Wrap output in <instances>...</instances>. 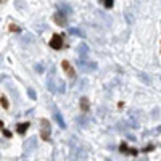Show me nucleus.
<instances>
[{
  "label": "nucleus",
  "mask_w": 161,
  "mask_h": 161,
  "mask_svg": "<svg viewBox=\"0 0 161 161\" xmlns=\"http://www.w3.org/2000/svg\"><path fill=\"white\" fill-rule=\"evenodd\" d=\"M50 132H52V127H50V122L49 119H40V137L42 140H50Z\"/></svg>",
  "instance_id": "nucleus-1"
},
{
  "label": "nucleus",
  "mask_w": 161,
  "mask_h": 161,
  "mask_svg": "<svg viewBox=\"0 0 161 161\" xmlns=\"http://www.w3.org/2000/svg\"><path fill=\"white\" fill-rule=\"evenodd\" d=\"M50 47L55 50H61L64 47V42H63V37L60 34H53L52 39H50Z\"/></svg>",
  "instance_id": "nucleus-2"
},
{
  "label": "nucleus",
  "mask_w": 161,
  "mask_h": 161,
  "mask_svg": "<svg viewBox=\"0 0 161 161\" xmlns=\"http://www.w3.org/2000/svg\"><path fill=\"white\" fill-rule=\"evenodd\" d=\"M61 66H63V69H64V73L68 74V76H69L71 79H73V78H76V71H74V68H73V66H71V64H69L68 61H66V60H64V61L61 63Z\"/></svg>",
  "instance_id": "nucleus-3"
},
{
  "label": "nucleus",
  "mask_w": 161,
  "mask_h": 161,
  "mask_svg": "<svg viewBox=\"0 0 161 161\" xmlns=\"http://www.w3.org/2000/svg\"><path fill=\"white\" fill-rule=\"evenodd\" d=\"M53 21L58 24V26H66V18L61 13H55L53 15Z\"/></svg>",
  "instance_id": "nucleus-4"
},
{
  "label": "nucleus",
  "mask_w": 161,
  "mask_h": 161,
  "mask_svg": "<svg viewBox=\"0 0 161 161\" xmlns=\"http://www.w3.org/2000/svg\"><path fill=\"white\" fill-rule=\"evenodd\" d=\"M119 151H122V153H127V155H137V150L129 148L127 144H121V145H119Z\"/></svg>",
  "instance_id": "nucleus-5"
},
{
  "label": "nucleus",
  "mask_w": 161,
  "mask_h": 161,
  "mask_svg": "<svg viewBox=\"0 0 161 161\" xmlns=\"http://www.w3.org/2000/svg\"><path fill=\"white\" fill-rule=\"evenodd\" d=\"M27 129H29V121H26V122H21V124H18L16 132H18V134H21V135H24Z\"/></svg>",
  "instance_id": "nucleus-6"
},
{
  "label": "nucleus",
  "mask_w": 161,
  "mask_h": 161,
  "mask_svg": "<svg viewBox=\"0 0 161 161\" xmlns=\"http://www.w3.org/2000/svg\"><path fill=\"white\" fill-rule=\"evenodd\" d=\"M79 108H81L82 111H89V108H90V102H89L87 97H82V98H81V102H79Z\"/></svg>",
  "instance_id": "nucleus-7"
},
{
  "label": "nucleus",
  "mask_w": 161,
  "mask_h": 161,
  "mask_svg": "<svg viewBox=\"0 0 161 161\" xmlns=\"http://www.w3.org/2000/svg\"><path fill=\"white\" fill-rule=\"evenodd\" d=\"M53 113H55V119H56V121H58V124H60V127H63V129H64V127H66V124H64V121H63V118H61V115H60V113H58V111H56V110H55Z\"/></svg>",
  "instance_id": "nucleus-8"
},
{
  "label": "nucleus",
  "mask_w": 161,
  "mask_h": 161,
  "mask_svg": "<svg viewBox=\"0 0 161 161\" xmlns=\"http://www.w3.org/2000/svg\"><path fill=\"white\" fill-rule=\"evenodd\" d=\"M100 3L105 7V8H111L113 3H115V0H100Z\"/></svg>",
  "instance_id": "nucleus-9"
},
{
  "label": "nucleus",
  "mask_w": 161,
  "mask_h": 161,
  "mask_svg": "<svg viewBox=\"0 0 161 161\" xmlns=\"http://www.w3.org/2000/svg\"><path fill=\"white\" fill-rule=\"evenodd\" d=\"M0 103H2V107H3L5 110L10 108V107H8V100H7V97H0Z\"/></svg>",
  "instance_id": "nucleus-10"
},
{
  "label": "nucleus",
  "mask_w": 161,
  "mask_h": 161,
  "mask_svg": "<svg viewBox=\"0 0 161 161\" xmlns=\"http://www.w3.org/2000/svg\"><path fill=\"white\" fill-rule=\"evenodd\" d=\"M10 31H12V32H20V27L15 26V24H12V26H10Z\"/></svg>",
  "instance_id": "nucleus-11"
},
{
  "label": "nucleus",
  "mask_w": 161,
  "mask_h": 161,
  "mask_svg": "<svg viewBox=\"0 0 161 161\" xmlns=\"http://www.w3.org/2000/svg\"><path fill=\"white\" fill-rule=\"evenodd\" d=\"M2 132H3V135H5V137H8V139L12 137V132H10V130H7V129H3Z\"/></svg>",
  "instance_id": "nucleus-12"
},
{
  "label": "nucleus",
  "mask_w": 161,
  "mask_h": 161,
  "mask_svg": "<svg viewBox=\"0 0 161 161\" xmlns=\"http://www.w3.org/2000/svg\"><path fill=\"white\" fill-rule=\"evenodd\" d=\"M0 129H3V122L2 121H0Z\"/></svg>",
  "instance_id": "nucleus-13"
},
{
  "label": "nucleus",
  "mask_w": 161,
  "mask_h": 161,
  "mask_svg": "<svg viewBox=\"0 0 161 161\" xmlns=\"http://www.w3.org/2000/svg\"><path fill=\"white\" fill-rule=\"evenodd\" d=\"M107 161H110V159H107Z\"/></svg>",
  "instance_id": "nucleus-14"
}]
</instances>
